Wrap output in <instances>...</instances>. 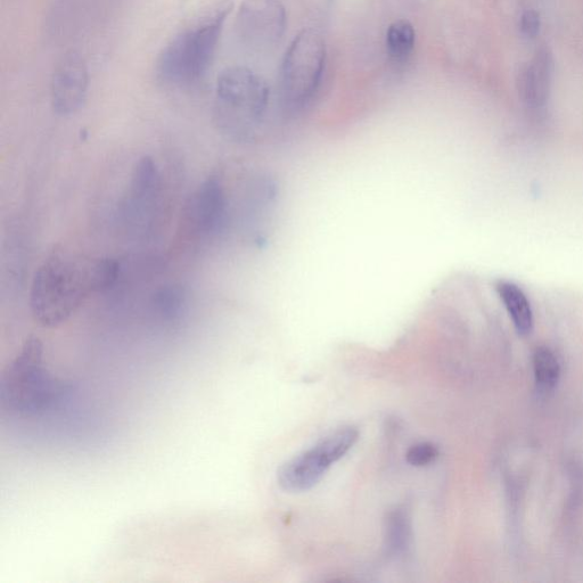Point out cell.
<instances>
[{
    "label": "cell",
    "instance_id": "9",
    "mask_svg": "<svg viewBox=\"0 0 583 583\" xmlns=\"http://www.w3.org/2000/svg\"><path fill=\"white\" fill-rule=\"evenodd\" d=\"M162 192V179L150 156L139 160L131 176L126 201V215L135 223L145 224L153 215Z\"/></svg>",
    "mask_w": 583,
    "mask_h": 583
},
{
    "label": "cell",
    "instance_id": "16",
    "mask_svg": "<svg viewBox=\"0 0 583 583\" xmlns=\"http://www.w3.org/2000/svg\"><path fill=\"white\" fill-rule=\"evenodd\" d=\"M185 294L178 286H166L155 293L153 307L158 315L167 322L176 320L183 314Z\"/></svg>",
    "mask_w": 583,
    "mask_h": 583
},
{
    "label": "cell",
    "instance_id": "6",
    "mask_svg": "<svg viewBox=\"0 0 583 583\" xmlns=\"http://www.w3.org/2000/svg\"><path fill=\"white\" fill-rule=\"evenodd\" d=\"M286 24L281 0H244L236 16V35L251 51L265 52L283 38Z\"/></svg>",
    "mask_w": 583,
    "mask_h": 583
},
{
    "label": "cell",
    "instance_id": "17",
    "mask_svg": "<svg viewBox=\"0 0 583 583\" xmlns=\"http://www.w3.org/2000/svg\"><path fill=\"white\" fill-rule=\"evenodd\" d=\"M439 456L437 447L429 442L418 443L407 451L408 464L415 467H423L432 464Z\"/></svg>",
    "mask_w": 583,
    "mask_h": 583
},
{
    "label": "cell",
    "instance_id": "15",
    "mask_svg": "<svg viewBox=\"0 0 583 583\" xmlns=\"http://www.w3.org/2000/svg\"><path fill=\"white\" fill-rule=\"evenodd\" d=\"M416 43V32L406 20L393 22L387 32V51L394 64H405L412 56Z\"/></svg>",
    "mask_w": 583,
    "mask_h": 583
},
{
    "label": "cell",
    "instance_id": "1",
    "mask_svg": "<svg viewBox=\"0 0 583 583\" xmlns=\"http://www.w3.org/2000/svg\"><path fill=\"white\" fill-rule=\"evenodd\" d=\"M119 275L117 261L86 259L55 250L37 269L30 291L32 317L44 327L68 322L95 293L110 289Z\"/></svg>",
    "mask_w": 583,
    "mask_h": 583
},
{
    "label": "cell",
    "instance_id": "5",
    "mask_svg": "<svg viewBox=\"0 0 583 583\" xmlns=\"http://www.w3.org/2000/svg\"><path fill=\"white\" fill-rule=\"evenodd\" d=\"M325 64L323 37L315 30L301 31L287 49L279 70V105L287 116L307 108L322 82Z\"/></svg>",
    "mask_w": 583,
    "mask_h": 583
},
{
    "label": "cell",
    "instance_id": "18",
    "mask_svg": "<svg viewBox=\"0 0 583 583\" xmlns=\"http://www.w3.org/2000/svg\"><path fill=\"white\" fill-rule=\"evenodd\" d=\"M520 27L525 37H537L541 28L540 14L533 10L525 11L521 16Z\"/></svg>",
    "mask_w": 583,
    "mask_h": 583
},
{
    "label": "cell",
    "instance_id": "12",
    "mask_svg": "<svg viewBox=\"0 0 583 583\" xmlns=\"http://www.w3.org/2000/svg\"><path fill=\"white\" fill-rule=\"evenodd\" d=\"M500 300L511 317L515 330L522 336L530 335L535 326L533 312L527 295L512 282L500 281L496 285Z\"/></svg>",
    "mask_w": 583,
    "mask_h": 583
},
{
    "label": "cell",
    "instance_id": "2",
    "mask_svg": "<svg viewBox=\"0 0 583 583\" xmlns=\"http://www.w3.org/2000/svg\"><path fill=\"white\" fill-rule=\"evenodd\" d=\"M233 6L231 0L213 5L163 47L154 70L162 85L190 87L207 75Z\"/></svg>",
    "mask_w": 583,
    "mask_h": 583
},
{
    "label": "cell",
    "instance_id": "10",
    "mask_svg": "<svg viewBox=\"0 0 583 583\" xmlns=\"http://www.w3.org/2000/svg\"><path fill=\"white\" fill-rule=\"evenodd\" d=\"M333 459L318 442L314 448L295 456L277 473L279 486L287 492H303L317 486L324 478Z\"/></svg>",
    "mask_w": 583,
    "mask_h": 583
},
{
    "label": "cell",
    "instance_id": "4",
    "mask_svg": "<svg viewBox=\"0 0 583 583\" xmlns=\"http://www.w3.org/2000/svg\"><path fill=\"white\" fill-rule=\"evenodd\" d=\"M269 104L270 89L264 78L248 68H227L217 79L213 121L227 138L252 142L265 126Z\"/></svg>",
    "mask_w": 583,
    "mask_h": 583
},
{
    "label": "cell",
    "instance_id": "11",
    "mask_svg": "<svg viewBox=\"0 0 583 583\" xmlns=\"http://www.w3.org/2000/svg\"><path fill=\"white\" fill-rule=\"evenodd\" d=\"M554 59L547 47H541L517 76V90L530 110H543L552 89Z\"/></svg>",
    "mask_w": 583,
    "mask_h": 583
},
{
    "label": "cell",
    "instance_id": "14",
    "mask_svg": "<svg viewBox=\"0 0 583 583\" xmlns=\"http://www.w3.org/2000/svg\"><path fill=\"white\" fill-rule=\"evenodd\" d=\"M533 372L539 393H552L561 379L560 360L549 348L539 347L533 353Z\"/></svg>",
    "mask_w": 583,
    "mask_h": 583
},
{
    "label": "cell",
    "instance_id": "7",
    "mask_svg": "<svg viewBox=\"0 0 583 583\" xmlns=\"http://www.w3.org/2000/svg\"><path fill=\"white\" fill-rule=\"evenodd\" d=\"M228 207L221 179L217 176L205 179L186 204L185 233L196 240H209L223 233L228 224Z\"/></svg>",
    "mask_w": 583,
    "mask_h": 583
},
{
    "label": "cell",
    "instance_id": "3",
    "mask_svg": "<svg viewBox=\"0 0 583 583\" xmlns=\"http://www.w3.org/2000/svg\"><path fill=\"white\" fill-rule=\"evenodd\" d=\"M73 385L55 376L44 363V344L36 336L23 343L19 355L0 377V404L20 416H38L59 405Z\"/></svg>",
    "mask_w": 583,
    "mask_h": 583
},
{
    "label": "cell",
    "instance_id": "8",
    "mask_svg": "<svg viewBox=\"0 0 583 583\" xmlns=\"http://www.w3.org/2000/svg\"><path fill=\"white\" fill-rule=\"evenodd\" d=\"M89 88L86 61L79 53L65 54L56 65L51 82V102L56 114L69 117L84 106Z\"/></svg>",
    "mask_w": 583,
    "mask_h": 583
},
{
    "label": "cell",
    "instance_id": "13",
    "mask_svg": "<svg viewBox=\"0 0 583 583\" xmlns=\"http://www.w3.org/2000/svg\"><path fill=\"white\" fill-rule=\"evenodd\" d=\"M412 540V525L405 509L398 508L385 520V548L389 555H405Z\"/></svg>",
    "mask_w": 583,
    "mask_h": 583
}]
</instances>
